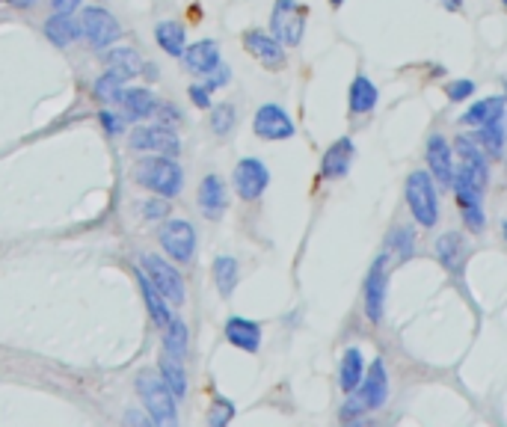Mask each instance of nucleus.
I'll return each mask as SVG.
<instances>
[{
	"label": "nucleus",
	"instance_id": "nucleus-1",
	"mask_svg": "<svg viewBox=\"0 0 507 427\" xmlns=\"http://www.w3.org/2000/svg\"><path fill=\"white\" fill-rule=\"evenodd\" d=\"M134 176L146 190H152V194L164 196V199L178 196L181 185H185V173H181V166L176 164V160H169L167 155H155V157L139 160Z\"/></svg>",
	"mask_w": 507,
	"mask_h": 427
},
{
	"label": "nucleus",
	"instance_id": "nucleus-2",
	"mask_svg": "<svg viewBox=\"0 0 507 427\" xmlns=\"http://www.w3.org/2000/svg\"><path fill=\"white\" fill-rule=\"evenodd\" d=\"M137 394L143 401V407L148 413V419L155 424H176L178 413H176V398L167 389V383L160 380V374L155 371H139L137 374Z\"/></svg>",
	"mask_w": 507,
	"mask_h": 427
},
{
	"label": "nucleus",
	"instance_id": "nucleus-3",
	"mask_svg": "<svg viewBox=\"0 0 507 427\" xmlns=\"http://www.w3.org/2000/svg\"><path fill=\"white\" fill-rule=\"evenodd\" d=\"M356 389H359V394L344 403L341 419H353L356 413H365V410H380L386 403V398H389V374H386L383 359H374L371 371L365 374V383L359 380Z\"/></svg>",
	"mask_w": 507,
	"mask_h": 427
},
{
	"label": "nucleus",
	"instance_id": "nucleus-4",
	"mask_svg": "<svg viewBox=\"0 0 507 427\" xmlns=\"http://www.w3.org/2000/svg\"><path fill=\"white\" fill-rule=\"evenodd\" d=\"M407 205L413 211L418 226H425V229L436 226L439 199H436V187L427 173H413L407 178Z\"/></svg>",
	"mask_w": 507,
	"mask_h": 427
},
{
	"label": "nucleus",
	"instance_id": "nucleus-5",
	"mask_svg": "<svg viewBox=\"0 0 507 427\" xmlns=\"http://www.w3.org/2000/svg\"><path fill=\"white\" fill-rule=\"evenodd\" d=\"M271 33L288 48H297L306 33V6L297 0H276L271 13Z\"/></svg>",
	"mask_w": 507,
	"mask_h": 427
},
{
	"label": "nucleus",
	"instance_id": "nucleus-6",
	"mask_svg": "<svg viewBox=\"0 0 507 427\" xmlns=\"http://www.w3.org/2000/svg\"><path fill=\"white\" fill-rule=\"evenodd\" d=\"M139 270L148 276V282H152L160 297H164L167 303L172 306H181L185 303V280H181V273L176 270V264H169L167 259H160V255H143L139 259Z\"/></svg>",
	"mask_w": 507,
	"mask_h": 427
},
{
	"label": "nucleus",
	"instance_id": "nucleus-7",
	"mask_svg": "<svg viewBox=\"0 0 507 427\" xmlns=\"http://www.w3.org/2000/svg\"><path fill=\"white\" fill-rule=\"evenodd\" d=\"M158 238H160L164 252L178 264H187L193 259V252H196V229H193L187 220H167L164 226H160Z\"/></svg>",
	"mask_w": 507,
	"mask_h": 427
},
{
	"label": "nucleus",
	"instance_id": "nucleus-8",
	"mask_svg": "<svg viewBox=\"0 0 507 427\" xmlns=\"http://www.w3.org/2000/svg\"><path fill=\"white\" fill-rule=\"evenodd\" d=\"M81 33L92 42L95 48H107L122 36V27L113 18V13H107L104 6H86L81 13Z\"/></svg>",
	"mask_w": 507,
	"mask_h": 427
},
{
	"label": "nucleus",
	"instance_id": "nucleus-9",
	"mask_svg": "<svg viewBox=\"0 0 507 427\" xmlns=\"http://www.w3.org/2000/svg\"><path fill=\"white\" fill-rule=\"evenodd\" d=\"M253 131L262 137V140L276 143V140H291V137L297 134V125L279 104H262L253 119Z\"/></svg>",
	"mask_w": 507,
	"mask_h": 427
},
{
	"label": "nucleus",
	"instance_id": "nucleus-10",
	"mask_svg": "<svg viewBox=\"0 0 507 427\" xmlns=\"http://www.w3.org/2000/svg\"><path fill=\"white\" fill-rule=\"evenodd\" d=\"M134 152H155V155H178V134L167 125H139L131 131Z\"/></svg>",
	"mask_w": 507,
	"mask_h": 427
},
{
	"label": "nucleus",
	"instance_id": "nucleus-11",
	"mask_svg": "<svg viewBox=\"0 0 507 427\" xmlns=\"http://www.w3.org/2000/svg\"><path fill=\"white\" fill-rule=\"evenodd\" d=\"M271 185V169H267L258 157H244L234 166V190L241 199H258Z\"/></svg>",
	"mask_w": 507,
	"mask_h": 427
},
{
	"label": "nucleus",
	"instance_id": "nucleus-12",
	"mask_svg": "<svg viewBox=\"0 0 507 427\" xmlns=\"http://www.w3.org/2000/svg\"><path fill=\"white\" fill-rule=\"evenodd\" d=\"M386 291H389V276H386V259L380 255L371 264L368 276H365V312H368V320H374V324L383 320Z\"/></svg>",
	"mask_w": 507,
	"mask_h": 427
},
{
	"label": "nucleus",
	"instance_id": "nucleus-13",
	"mask_svg": "<svg viewBox=\"0 0 507 427\" xmlns=\"http://www.w3.org/2000/svg\"><path fill=\"white\" fill-rule=\"evenodd\" d=\"M244 48L253 53V57L262 62L264 69L279 71L285 66V51L282 42L273 39L271 33H262V30H246L244 33Z\"/></svg>",
	"mask_w": 507,
	"mask_h": 427
},
{
	"label": "nucleus",
	"instance_id": "nucleus-14",
	"mask_svg": "<svg viewBox=\"0 0 507 427\" xmlns=\"http://www.w3.org/2000/svg\"><path fill=\"white\" fill-rule=\"evenodd\" d=\"M199 208L208 220H220L225 205H229V196H225V181L220 176H205L199 185Z\"/></svg>",
	"mask_w": 507,
	"mask_h": 427
},
{
	"label": "nucleus",
	"instance_id": "nucleus-15",
	"mask_svg": "<svg viewBox=\"0 0 507 427\" xmlns=\"http://www.w3.org/2000/svg\"><path fill=\"white\" fill-rule=\"evenodd\" d=\"M225 341L246 350V354H255V350L262 347V327H258L255 320H246V318L234 315V318L225 320Z\"/></svg>",
	"mask_w": 507,
	"mask_h": 427
},
{
	"label": "nucleus",
	"instance_id": "nucleus-16",
	"mask_svg": "<svg viewBox=\"0 0 507 427\" xmlns=\"http://www.w3.org/2000/svg\"><path fill=\"white\" fill-rule=\"evenodd\" d=\"M116 104L122 107V119L125 122H134V119H146V116H152V110H155V95L148 92V90H139V87H134V90H119V95H116Z\"/></svg>",
	"mask_w": 507,
	"mask_h": 427
},
{
	"label": "nucleus",
	"instance_id": "nucleus-17",
	"mask_svg": "<svg viewBox=\"0 0 507 427\" xmlns=\"http://www.w3.org/2000/svg\"><path fill=\"white\" fill-rule=\"evenodd\" d=\"M427 166H430V173L436 176V181L442 187H451V178H454V157H451V146L442 140V137H430Z\"/></svg>",
	"mask_w": 507,
	"mask_h": 427
},
{
	"label": "nucleus",
	"instance_id": "nucleus-18",
	"mask_svg": "<svg viewBox=\"0 0 507 427\" xmlns=\"http://www.w3.org/2000/svg\"><path fill=\"white\" fill-rule=\"evenodd\" d=\"M350 160H353V140H350V137H341V140H336V143L327 148V152H323L320 176L323 178H341V176H348Z\"/></svg>",
	"mask_w": 507,
	"mask_h": 427
},
{
	"label": "nucleus",
	"instance_id": "nucleus-19",
	"mask_svg": "<svg viewBox=\"0 0 507 427\" xmlns=\"http://www.w3.org/2000/svg\"><path fill=\"white\" fill-rule=\"evenodd\" d=\"M181 57H185V66L193 74H208L211 69L220 66V48L214 39H202V42H196V45L185 48Z\"/></svg>",
	"mask_w": 507,
	"mask_h": 427
},
{
	"label": "nucleus",
	"instance_id": "nucleus-20",
	"mask_svg": "<svg viewBox=\"0 0 507 427\" xmlns=\"http://www.w3.org/2000/svg\"><path fill=\"white\" fill-rule=\"evenodd\" d=\"M436 259L448 273L463 270V264H466V243H463L457 232L442 234V238L436 241Z\"/></svg>",
	"mask_w": 507,
	"mask_h": 427
},
{
	"label": "nucleus",
	"instance_id": "nucleus-21",
	"mask_svg": "<svg viewBox=\"0 0 507 427\" xmlns=\"http://www.w3.org/2000/svg\"><path fill=\"white\" fill-rule=\"evenodd\" d=\"M134 276H137V282H139V291H143V300H146L148 315H152V324L164 329V327L169 324V318H172L167 300H164V297H160L158 288H155L152 282H148V276H146L143 270H139V267L134 270Z\"/></svg>",
	"mask_w": 507,
	"mask_h": 427
},
{
	"label": "nucleus",
	"instance_id": "nucleus-22",
	"mask_svg": "<svg viewBox=\"0 0 507 427\" xmlns=\"http://www.w3.org/2000/svg\"><path fill=\"white\" fill-rule=\"evenodd\" d=\"M160 371V380L167 383V389L172 392V398H185L187 394V371H185V365H181V359H176L172 354H160V365H158Z\"/></svg>",
	"mask_w": 507,
	"mask_h": 427
},
{
	"label": "nucleus",
	"instance_id": "nucleus-23",
	"mask_svg": "<svg viewBox=\"0 0 507 427\" xmlns=\"http://www.w3.org/2000/svg\"><path fill=\"white\" fill-rule=\"evenodd\" d=\"M377 99H380V92H377L374 83L365 78V74H356L353 83H350V113L353 116L371 113L377 107Z\"/></svg>",
	"mask_w": 507,
	"mask_h": 427
},
{
	"label": "nucleus",
	"instance_id": "nucleus-24",
	"mask_svg": "<svg viewBox=\"0 0 507 427\" xmlns=\"http://www.w3.org/2000/svg\"><path fill=\"white\" fill-rule=\"evenodd\" d=\"M155 39L160 51H167L169 57H181L187 48V30L178 24V21H160L155 27Z\"/></svg>",
	"mask_w": 507,
	"mask_h": 427
},
{
	"label": "nucleus",
	"instance_id": "nucleus-25",
	"mask_svg": "<svg viewBox=\"0 0 507 427\" xmlns=\"http://www.w3.org/2000/svg\"><path fill=\"white\" fill-rule=\"evenodd\" d=\"M504 116V99L502 95H493V99H483V101H474L466 113H463V125H472V128H481L493 119H502Z\"/></svg>",
	"mask_w": 507,
	"mask_h": 427
},
{
	"label": "nucleus",
	"instance_id": "nucleus-26",
	"mask_svg": "<svg viewBox=\"0 0 507 427\" xmlns=\"http://www.w3.org/2000/svg\"><path fill=\"white\" fill-rule=\"evenodd\" d=\"M45 36H48V42H53L57 48H66V45H72V42L81 36V27H78V21H74L72 15L53 13V15L45 21Z\"/></svg>",
	"mask_w": 507,
	"mask_h": 427
},
{
	"label": "nucleus",
	"instance_id": "nucleus-27",
	"mask_svg": "<svg viewBox=\"0 0 507 427\" xmlns=\"http://www.w3.org/2000/svg\"><path fill=\"white\" fill-rule=\"evenodd\" d=\"M134 74L128 71V69H119V66H110L107 69V74H101L99 81H95V87H92V95L99 101H116V95L119 90L125 87V81H131Z\"/></svg>",
	"mask_w": 507,
	"mask_h": 427
},
{
	"label": "nucleus",
	"instance_id": "nucleus-28",
	"mask_svg": "<svg viewBox=\"0 0 507 427\" xmlns=\"http://www.w3.org/2000/svg\"><path fill=\"white\" fill-rule=\"evenodd\" d=\"M362 371H365L362 354L356 347H348V350H344V356H341V371H339V383H341V389L348 394H353L356 386H359Z\"/></svg>",
	"mask_w": 507,
	"mask_h": 427
},
{
	"label": "nucleus",
	"instance_id": "nucleus-29",
	"mask_svg": "<svg viewBox=\"0 0 507 427\" xmlns=\"http://www.w3.org/2000/svg\"><path fill=\"white\" fill-rule=\"evenodd\" d=\"M472 140L483 148V155L502 157V146H504V116H502V119H493V122H487V125H481V131L474 134Z\"/></svg>",
	"mask_w": 507,
	"mask_h": 427
},
{
	"label": "nucleus",
	"instance_id": "nucleus-30",
	"mask_svg": "<svg viewBox=\"0 0 507 427\" xmlns=\"http://www.w3.org/2000/svg\"><path fill=\"white\" fill-rule=\"evenodd\" d=\"M237 276H241V267L232 259V255H217L214 259V282H217V291L223 297H232L237 288Z\"/></svg>",
	"mask_w": 507,
	"mask_h": 427
},
{
	"label": "nucleus",
	"instance_id": "nucleus-31",
	"mask_svg": "<svg viewBox=\"0 0 507 427\" xmlns=\"http://www.w3.org/2000/svg\"><path fill=\"white\" fill-rule=\"evenodd\" d=\"M164 329H167V336H164V350H167V354L176 356V359H185V356H187V345H190V336H187L185 320L169 318V324H167Z\"/></svg>",
	"mask_w": 507,
	"mask_h": 427
},
{
	"label": "nucleus",
	"instance_id": "nucleus-32",
	"mask_svg": "<svg viewBox=\"0 0 507 427\" xmlns=\"http://www.w3.org/2000/svg\"><path fill=\"white\" fill-rule=\"evenodd\" d=\"M234 122H237V113H234L232 104H217V107H211V131L217 134V137L232 134Z\"/></svg>",
	"mask_w": 507,
	"mask_h": 427
},
{
	"label": "nucleus",
	"instance_id": "nucleus-33",
	"mask_svg": "<svg viewBox=\"0 0 507 427\" xmlns=\"http://www.w3.org/2000/svg\"><path fill=\"white\" fill-rule=\"evenodd\" d=\"M107 66H119V69H128L131 74H139L143 60H139V53L134 48H113L107 53Z\"/></svg>",
	"mask_w": 507,
	"mask_h": 427
},
{
	"label": "nucleus",
	"instance_id": "nucleus-34",
	"mask_svg": "<svg viewBox=\"0 0 507 427\" xmlns=\"http://www.w3.org/2000/svg\"><path fill=\"white\" fill-rule=\"evenodd\" d=\"M232 419H234V403H232V401L217 398V401L211 403L208 424H214V427H223V424H229Z\"/></svg>",
	"mask_w": 507,
	"mask_h": 427
},
{
	"label": "nucleus",
	"instance_id": "nucleus-35",
	"mask_svg": "<svg viewBox=\"0 0 507 427\" xmlns=\"http://www.w3.org/2000/svg\"><path fill=\"white\" fill-rule=\"evenodd\" d=\"M472 92H474L472 81H454V83H448V87H445V95L451 101H466V99H472Z\"/></svg>",
	"mask_w": 507,
	"mask_h": 427
},
{
	"label": "nucleus",
	"instance_id": "nucleus-36",
	"mask_svg": "<svg viewBox=\"0 0 507 427\" xmlns=\"http://www.w3.org/2000/svg\"><path fill=\"white\" fill-rule=\"evenodd\" d=\"M392 247L401 250V259H409V255L416 252V238H409L407 229H397V232L392 234Z\"/></svg>",
	"mask_w": 507,
	"mask_h": 427
},
{
	"label": "nucleus",
	"instance_id": "nucleus-37",
	"mask_svg": "<svg viewBox=\"0 0 507 427\" xmlns=\"http://www.w3.org/2000/svg\"><path fill=\"white\" fill-rule=\"evenodd\" d=\"M208 74H214V78H208V83H205V90H220V87H225V83L232 81V69L229 66H217V69H211Z\"/></svg>",
	"mask_w": 507,
	"mask_h": 427
},
{
	"label": "nucleus",
	"instance_id": "nucleus-38",
	"mask_svg": "<svg viewBox=\"0 0 507 427\" xmlns=\"http://www.w3.org/2000/svg\"><path fill=\"white\" fill-rule=\"evenodd\" d=\"M143 214L148 220H158V217H167L169 214V205H167V199L160 202V199H148L146 205H143Z\"/></svg>",
	"mask_w": 507,
	"mask_h": 427
},
{
	"label": "nucleus",
	"instance_id": "nucleus-39",
	"mask_svg": "<svg viewBox=\"0 0 507 427\" xmlns=\"http://www.w3.org/2000/svg\"><path fill=\"white\" fill-rule=\"evenodd\" d=\"M122 113H110V110H104L101 113V125L107 128L110 134H119V131H125V125H122Z\"/></svg>",
	"mask_w": 507,
	"mask_h": 427
},
{
	"label": "nucleus",
	"instance_id": "nucleus-40",
	"mask_svg": "<svg viewBox=\"0 0 507 427\" xmlns=\"http://www.w3.org/2000/svg\"><path fill=\"white\" fill-rule=\"evenodd\" d=\"M152 113H160V125H167V128H169L172 122H176V119H181V113H178L172 104H155Z\"/></svg>",
	"mask_w": 507,
	"mask_h": 427
},
{
	"label": "nucleus",
	"instance_id": "nucleus-41",
	"mask_svg": "<svg viewBox=\"0 0 507 427\" xmlns=\"http://www.w3.org/2000/svg\"><path fill=\"white\" fill-rule=\"evenodd\" d=\"M190 101L196 107H202V110H208V107H211V92L205 87H190Z\"/></svg>",
	"mask_w": 507,
	"mask_h": 427
},
{
	"label": "nucleus",
	"instance_id": "nucleus-42",
	"mask_svg": "<svg viewBox=\"0 0 507 427\" xmlns=\"http://www.w3.org/2000/svg\"><path fill=\"white\" fill-rule=\"evenodd\" d=\"M53 4V13H60V15H72L74 9H81V0H51Z\"/></svg>",
	"mask_w": 507,
	"mask_h": 427
},
{
	"label": "nucleus",
	"instance_id": "nucleus-43",
	"mask_svg": "<svg viewBox=\"0 0 507 427\" xmlns=\"http://www.w3.org/2000/svg\"><path fill=\"white\" fill-rule=\"evenodd\" d=\"M33 0H13V6H30Z\"/></svg>",
	"mask_w": 507,
	"mask_h": 427
},
{
	"label": "nucleus",
	"instance_id": "nucleus-44",
	"mask_svg": "<svg viewBox=\"0 0 507 427\" xmlns=\"http://www.w3.org/2000/svg\"><path fill=\"white\" fill-rule=\"evenodd\" d=\"M460 4H463V0H448V6H451V9H460Z\"/></svg>",
	"mask_w": 507,
	"mask_h": 427
},
{
	"label": "nucleus",
	"instance_id": "nucleus-45",
	"mask_svg": "<svg viewBox=\"0 0 507 427\" xmlns=\"http://www.w3.org/2000/svg\"><path fill=\"white\" fill-rule=\"evenodd\" d=\"M330 4H332V6H341V4H344V0H330Z\"/></svg>",
	"mask_w": 507,
	"mask_h": 427
},
{
	"label": "nucleus",
	"instance_id": "nucleus-46",
	"mask_svg": "<svg viewBox=\"0 0 507 427\" xmlns=\"http://www.w3.org/2000/svg\"><path fill=\"white\" fill-rule=\"evenodd\" d=\"M502 4H507V0H502Z\"/></svg>",
	"mask_w": 507,
	"mask_h": 427
}]
</instances>
